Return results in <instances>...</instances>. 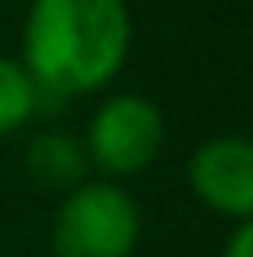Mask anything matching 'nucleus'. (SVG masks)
Returning a JSON list of instances; mask_svg holds the SVG:
<instances>
[{
	"mask_svg": "<svg viewBox=\"0 0 253 257\" xmlns=\"http://www.w3.org/2000/svg\"><path fill=\"white\" fill-rule=\"evenodd\" d=\"M131 47L126 0H34L26 17V63L38 105L101 89Z\"/></svg>",
	"mask_w": 253,
	"mask_h": 257,
	"instance_id": "obj_1",
	"label": "nucleus"
},
{
	"mask_svg": "<svg viewBox=\"0 0 253 257\" xmlns=\"http://www.w3.org/2000/svg\"><path fill=\"white\" fill-rule=\"evenodd\" d=\"M140 240V211L126 190L110 181H84L55 215V257H131Z\"/></svg>",
	"mask_w": 253,
	"mask_h": 257,
	"instance_id": "obj_2",
	"label": "nucleus"
},
{
	"mask_svg": "<svg viewBox=\"0 0 253 257\" xmlns=\"http://www.w3.org/2000/svg\"><path fill=\"white\" fill-rule=\"evenodd\" d=\"M165 139V122L161 110H156L148 97H135V93H122V97L105 101L97 114H93L89 126V152L93 160L114 177L140 173V169L161 152Z\"/></svg>",
	"mask_w": 253,
	"mask_h": 257,
	"instance_id": "obj_3",
	"label": "nucleus"
},
{
	"mask_svg": "<svg viewBox=\"0 0 253 257\" xmlns=\"http://www.w3.org/2000/svg\"><path fill=\"white\" fill-rule=\"evenodd\" d=\"M190 181L207 207L236 215L245 223L253 215V148L245 139H211L190 160Z\"/></svg>",
	"mask_w": 253,
	"mask_h": 257,
	"instance_id": "obj_4",
	"label": "nucleus"
},
{
	"mask_svg": "<svg viewBox=\"0 0 253 257\" xmlns=\"http://www.w3.org/2000/svg\"><path fill=\"white\" fill-rule=\"evenodd\" d=\"M26 169L38 186L63 190L84 177V148L72 135H38L26 152Z\"/></svg>",
	"mask_w": 253,
	"mask_h": 257,
	"instance_id": "obj_5",
	"label": "nucleus"
},
{
	"mask_svg": "<svg viewBox=\"0 0 253 257\" xmlns=\"http://www.w3.org/2000/svg\"><path fill=\"white\" fill-rule=\"evenodd\" d=\"M34 110H38V89L30 80V72L17 59L0 55V135L17 131Z\"/></svg>",
	"mask_w": 253,
	"mask_h": 257,
	"instance_id": "obj_6",
	"label": "nucleus"
},
{
	"mask_svg": "<svg viewBox=\"0 0 253 257\" xmlns=\"http://www.w3.org/2000/svg\"><path fill=\"white\" fill-rule=\"evenodd\" d=\"M224 257H253V223L245 219L236 232H232V240H228V249Z\"/></svg>",
	"mask_w": 253,
	"mask_h": 257,
	"instance_id": "obj_7",
	"label": "nucleus"
}]
</instances>
